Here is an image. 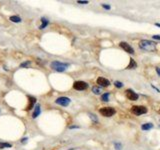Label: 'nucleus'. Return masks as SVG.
Returning a JSON list of instances; mask_svg holds the SVG:
<instances>
[{
    "instance_id": "obj_23",
    "label": "nucleus",
    "mask_w": 160,
    "mask_h": 150,
    "mask_svg": "<svg viewBox=\"0 0 160 150\" xmlns=\"http://www.w3.org/2000/svg\"><path fill=\"white\" fill-rule=\"evenodd\" d=\"M90 115V118L92 119V120H94L95 122H97V118H96V116L94 115V114H89Z\"/></svg>"
},
{
    "instance_id": "obj_30",
    "label": "nucleus",
    "mask_w": 160,
    "mask_h": 150,
    "mask_svg": "<svg viewBox=\"0 0 160 150\" xmlns=\"http://www.w3.org/2000/svg\"><path fill=\"white\" fill-rule=\"evenodd\" d=\"M155 25L158 26V27H160V23H155Z\"/></svg>"
},
{
    "instance_id": "obj_16",
    "label": "nucleus",
    "mask_w": 160,
    "mask_h": 150,
    "mask_svg": "<svg viewBox=\"0 0 160 150\" xmlns=\"http://www.w3.org/2000/svg\"><path fill=\"white\" fill-rule=\"evenodd\" d=\"M10 20L12 22H14V23H19V22H21V18L19 17V16H11Z\"/></svg>"
},
{
    "instance_id": "obj_27",
    "label": "nucleus",
    "mask_w": 160,
    "mask_h": 150,
    "mask_svg": "<svg viewBox=\"0 0 160 150\" xmlns=\"http://www.w3.org/2000/svg\"><path fill=\"white\" fill-rule=\"evenodd\" d=\"M155 70H156V72H157L158 76H160V68H159V67H155Z\"/></svg>"
},
{
    "instance_id": "obj_17",
    "label": "nucleus",
    "mask_w": 160,
    "mask_h": 150,
    "mask_svg": "<svg viewBox=\"0 0 160 150\" xmlns=\"http://www.w3.org/2000/svg\"><path fill=\"white\" fill-rule=\"evenodd\" d=\"M11 144L10 143H4V142H0V149H4V148H10Z\"/></svg>"
},
{
    "instance_id": "obj_15",
    "label": "nucleus",
    "mask_w": 160,
    "mask_h": 150,
    "mask_svg": "<svg viewBox=\"0 0 160 150\" xmlns=\"http://www.w3.org/2000/svg\"><path fill=\"white\" fill-rule=\"evenodd\" d=\"M109 95H110V93H109V92H106V93H104V94H102L101 100H102V101H104V102L109 101Z\"/></svg>"
},
{
    "instance_id": "obj_28",
    "label": "nucleus",
    "mask_w": 160,
    "mask_h": 150,
    "mask_svg": "<svg viewBox=\"0 0 160 150\" xmlns=\"http://www.w3.org/2000/svg\"><path fill=\"white\" fill-rule=\"evenodd\" d=\"M151 87L153 88V89H155V90H156V91H157L158 93H160V90L158 89V88H157V87H155V86H154V85H151Z\"/></svg>"
},
{
    "instance_id": "obj_18",
    "label": "nucleus",
    "mask_w": 160,
    "mask_h": 150,
    "mask_svg": "<svg viewBox=\"0 0 160 150\" xmlns=\"http://www.w3.org/2000/svg\"><path fill=\"white\" fill-rule=\"evenodd\" d=\"M92 92L94 94H96V95H99V94H101V89L99 87H93L92 88Z\"/></svg>"
},
{
    "instance_id": "obj_24",
    "label": "nucleus",
    "mask_w": 160,
    "mask_h": 150,
    "mask_svg": "<svg viewBox=\"0 0 160 150\" xmlns=\"http://www.w3.org/2000/svg\"><path fill=\"white\" fill-rule=\"evenodd\" d=\"M79 126H76V125H71L69 126V129H78Z\"/></svg>"
},
{
    "instance_id": "obj_9",
    "label": "nucleus",
    "mask_w": 160,
    "mask_h": 150,
    "mask_svg": "<svg viewBox=\"0 0 160 150\" xmlns=\"http://www.w3.org/2000/svg\"><path fill=\"white\" fill-rule=\"evenodd\" d=\"M97 84H99L101 87H107L110 85V81L104 78V77H98L97 78Z\"/></svg>"
},
{
    "instance_id": "obj_7",
    "label": "nucleus",
    "mask_w": 160,
    "mask_h": 150,
    "mask_svg": "<svg viewBox=\"0 0 160 150\" xmlns=\"http://www.w3.org/2000/svg\"><path fill=\"white\" fill-rule=\"evenodd\" d=\"M125 93H126V97L129 100H131V101H136V100H138L139 95L136 92H134L132 89H127L125 91Z\"/></svg>"
},
{
    "instance_id": "obj_4",
    "label": "nucleus",
    "mask_w": 160,
    "mask_h": 150,
    "mask_svg": "<svg viewBox=\"0 0 160 150\" xmlns=\"http://www.w3.org/2000/svg\"><path fill=\"white\" fill-rule=\"evenodd\" d=\"M99 113L104 117H111L116 113V110L112 107H102L99 109Z\"/></svg>"
},
{
    "instance_id": "obj_19",
    "label": "nucleus",
    "mask_w": 160,
    "mask_h": 150,
    "mask_svg": "<svg viewBox=\"0 0 160 150\" xmlns=\"http://www.w3.org/2000/svg\"><path fill=\"white\" fill-rule=\"evenodd\" d=\"M114 147H115L116 150H121L122 149V145L118 142H114Z\"/></svg>"
},
{
    "instance_id": "obj_25",
    "label": "nucleus",
    "mask_w": 160,
    "mask_h": 150,
    "mask_svg": "<svg viewBox=\"0 0 160 150\" xmlns=\"http://www.w3.org/2000/svg\"><path fill=\"white\" fill-rule=\"evenodd\" d=\"M152 38L153 39H156V40H160V35H153Z\"/></svg>"
},
{
    "instance_id": "obj_6",
    "label": "nucleus",
    "mask_w": 160,
    "mask_h": 150,
    "mask_svg": "<svg viewBox=\"0 0 160 150\" xmlns=\"http://www.w3.org/2000/svg\"><path fill=\"white\" fill-rule=\"evenodd\" d=\"M71 100L68 98V97H65V96H62V97H59L55 100V103L58 104V105H61V106H68L70 104Z\"/></svg>"
},
{
    "instance_id": "obj_1",
    "label": "nucleus",
    "mask_w": 160,
    "mask_h": 150,
    "mask_svg": "<svg viewBox=\"0 0 160 150\" xmlns=\"http://www.w3.org/2000/svg\"><path fill=\"white\" fill-rule=\"evenodd\" d=\"M139 47L141 49L145 50V51H154L156 48V43L155 42H152L150 40H146V39H143L139 42Z\"/></svg>"
},
{
    "instance_id": "obj_8",
    "label": "nucleus",
    "mask_w": 160,
    "mask_h": 150,
    "mask_svg": "<svg viewBox=\"0 0 160 150\" xmlns=\"http://www.w3.org/2000/svg\"><path fill=\"white\" fill-rule=\"evenodd\" d=\"M119 46L121 47V48L124 50V51H126L127 53H129V54H134V49L131 47L127 42H124V41L120 42V43H119Z\"/></svg>"
},
{
    "instance_id": "obj_2",
    "label": "nucleus",
    "mask_w": 160,
    "mask_h": 150,
    "mask_svg": "<svg viewBox=\"0 0 160 150\" xmlns=\"http://www.w3.org/2000/svg\"><path fill=\"white\" fill-rule=\"evenodd\" d=\"M51 65V68L58 71V72H63L66 70V68L69 66L68 63H63V62H60V61H53L52 63L50 64Z\"/></svg>"
},
{
    "instance_id": "obj_21",
    "label": "nucleus",
    "mask_w": 160,
    "mask_h": 150,
    "mask_svg": "<svg viewBox=\"0 0 160 150\" xmlns=\"http://www.w3.org/2000/svg\"><path fill=\"white\" fill-rule=\"evenodd\" d=\"M114 85H115V87H117V88H121V87H123V83L120 82V81H115L114 82Z\"/></svg>"
},
{
    "instance_id": "obj_5",
    "label": "nucleus",
    "mask_w": 160,
    "mask_h": 150,
    "mask_svg": "<svg viewBox=\"0 0 160 150\" xmlns=\"http://www.w3.org/2000/svg\"><path fill=\"white\" fill-rule=\"evenodd\" d=\"M73 88L75 90H78V91H82V90H85L88 88V84L86 82L84 81H75L73 83Z\"/></svg>"
},
{
    "instance_id": "obj_10",
    "label": "nucleus",
    "mask_w": 160,
    "mask_h": 150,
    "mask_svg": "<svg viewBox=\"0 0 160 150\" xmlns=\"http://www.w3.org/2000/svg\"><path fill=\"white\" fill-rule=\"evenodd\" d=\"M28 99H29V104H28V106H27V110H30V109H32L33 105L36 103V99L33 96H28Z\"/></svg>"
},
{
    "instance_id": "obj_3",
    "label": "nucleus",
    "mask_w": 160,
    "mask_h": 150,
    "mask_svg": "<svg viewBox=\"0 0 160 150\" xmlns=\"http://www.w3.org/2000/svg\"><path fill=\"white\" fill-rule=\"evenodd\" d=\"M147 111H148V109L145 106H142V105H134V106L131 107V112L137 116L145 114V113H147Z\"/></svg>"
},
{
    "instance_id": "obj_12",
    "label": "nucleus",
    "mask_w": 160,
    "mask_h": 150,
    "mask_svg": "<svg viewBox=\"0 0 160 150\" xmlns=\"http://www.w3.org/2000/svg\"><path fill=\"white\" fill-rule=\"evenodd\" d=\"M137 67V63L135 62V60L133 58H130V64L126 67V69H134Z\"/></svg>"
},
{
    "instance_id": "obj_22",
    "label": "nucleus",
    "mask_w": 160,
    "mask_h": 150,
    "mask_svg": "<svg viewBox=\"0 0 160 150\" xmlns=\"http://www.w3.org/2000/svg\"><path fill=\"white\" fill-rule=\"evenodd\" d=\"M102 7H103L104 9H106V10H110L111 9L110 5H107V4H102Z\"/></svg>"
},
{
    "instance_id": "obj_11",
    "label": "nucleus",
    "mask_w": 160,
    "mask_h": 150,
    "mask_svg": "<svg viewBox=\"0 0 160 150\" xmlns=\"http://www.w3.org/2000/svg\"><path fill=\"white\" fill-rule=\"evenodd\" d=\"M40 112H41V110H40V105L39 104H37L36 106H35V111L33 112V114H32V117L35 119L37 116H39V114H40Z\"/></svg>"
},
{
    "instance_id": "obj_29",
    "label": "nucleus",
    "mask_w": 160,
    "mask_h": 150,
    "mask_svg": "<svg viewBox=\"0 0 160 150\" xmlns=\"http://www.w3.org/2000/svg\"><path fill=\"white\" fill-rule=\"evenodd\" d=\"M27 139H28V138H27V137H24V138H22V139H21V142H22V143H25Z\"/></svg>"
},
{
    "instance_id": "obj_20",
    "label": "nucleus",
    "mask_w": 160,
    "mask_h": 150,
    "mask_svg": "<svg viewBox=\"0 0 160 150\" xmlns=\"http://www.w3.org/2000/svg\"><path fill=\"white\" fill-rule=\"evenodd\" d=\"M30 64H31L30 61H25V62L20 64V67H22V68H23V67H27V66H29Z\"/></svg>"
},
{
    "instance_id": "obj_14",
    "label": "nucleus",
    "mask_w": 160,
    "mask_h": 150,
    "mask_svg": "<svg viewBox=\"0 0 160 150\" xmlns=\"http://www.w3.org/2000/svg\"><path fill=\"white\" fill-rule=\"evenodd\" d=\"M41 21H42V24L39 26V29H44L45 27H46V26L49 24V21H48V19L44 18V17H42V18H41Z\"/></svg>"
},
{
    "instance_id": "obj_26",
    "label": "nucleus",
    "mask_w": 160,
    "mask_h": 150,
    "mask_svg": "<svg viewBox=\"0 0 160 150\" xmlns=\"http://www.w3.org/2000/svg\"><path fill=\"white\" fill-rule=\"evenodd\" d=\"M77 3H79V4H88V1H81V0H79V1H77Z\"/></svg>"
},
{
    "instance_id": "obj_13",
    "label": "nucleus",
    "mask_w": 160,
    "mask_h": 150,
    "mask_svg": "<svg viewBox=\"0 0 160 150\" xmlns=\"http://www.w3.org/2000/svg\"><path fill=\"white\" fill-rule=\"evenodd\" d=\"M154 127V125L152 123H145L141 125V129L142 130H150Z\"/></svg>"
}]
</instances>
